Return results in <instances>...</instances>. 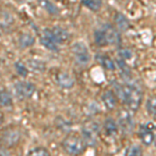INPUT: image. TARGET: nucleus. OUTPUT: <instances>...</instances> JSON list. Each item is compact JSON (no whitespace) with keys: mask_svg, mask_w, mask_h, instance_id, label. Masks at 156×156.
Masks as SVG:
<instances>
[{"mask_svg":"<svg viewBox=\"0 0 156 156\" xmlns=\"http://www.w3.org/2000/svg\"><path fill=\"white\" fill-rule=\"evenodd\" d=\"M15 69H16L17 73L22 77H26L28 75V69L25 66L23 62H15Z\"/></svg>","mask_w":156,"mask_h":156,"instance_id":"4be33fe9","label":"nucleus"},{"mask_svg":"<svg viewBox=\"0 0 156 156\" xmlns=\"http://www.w3.org/2000/svg\"><path fill=\"white\" fill-rule=\"evenodd\" d=\"M39 3L41 7L45 9L47 12H49L50 15H57L58 14V9L56 5H54L52 2H50L49 0H39Z\"/></svg>","mask_w":156,"mask_h":156,"instance_id":"a211bd4d","label":"nucleus"},{"mask_svg":"<svg viewBox=\"0 0 156 156\" xmlns=\"http://www.w3.org/2000/svg\"><path fill=\"white\" fill-rule=\"evenodd\" d=\"M0 105L3 107H9L12 105V98L6 90H0Z\"/></svg>","mask_w":156,"mask_h":156,"instance_id":"f3484780","label":"nucleus"},{"mask_svg":"<svg viewBox=\"0 0 156 156\" xmlns=\"http://www.w3.org/2000/svg\"><path fill=\"white\" fill-rule=\"evenodd\" d=\"M147 109L150 115H156V98L153 97L148 100L147 102Z\"/></svg>","mask_w":156,"mask_h":156,"instance_id":"393cba45","label":"nucleus"},{"mask_svg":"<svg viewBox=\"0 0 156 156\" xmlns=\"http://www.w3.org/2000/svg\"><path fill=\"white\" fill-rule=\"evenodd\" d=\"M128 85V95L126 104L130 106L132 109H137L142 102V92L136 85L132 83H127Z\"/></svg>","mask_w":156,"mask_h":156,"instance_id":"7ed1b4c3","label":"nucleus"},{"mask_svg":"<svg viewBox=\"0 0 156 156\" xmlns=\"http://www.w3.org/2000/svg\"><path fill=\"white\" fill-rule=\"evenodd\" d=\"M104 128L106 130L107 134L114 135L118 132V126L117 123L115 122V120L112 119H107L104 123Z\"/></svg>","mask_w":156,"mask_h":156,"instance_id":"aec40b11","label":"nucleus"},{"mask_svg":"<svg viewBox=\"0 0 156 156\" xmlns=\"http://www.w3.org/2000/svg\"><path fill=\"white\" fill-rule=\"evenodd\" d=\"M118 53H119V56L121 57V58L124 59V60L130 59L132 57V55H133V53L131 52V50H129V49H127V48L120 49Z\"/></svg>","mask_w":156,"mask_h":156,"instance_id":"bb28decb","label":"nucleus"},{"mask_svg":"<svg viewBox=\"0 0 156 156\" xmlns=\"http://www.w3.org/2000/svg\"><path fill=\"white\" fill-rule=\"evenodd\" d=\"M115 24H117L118 28L121 29L122 31H126V30L129 28V26H130L128 19L123 14H121V12H118V14H115Z\"/></svg>","mask_w":156,"mask_h":156,"instance_id":"2eb2a0df","label":"nucleus"},{"mask_svg":"<svg viewBox=\"0 0 156 156\" xmlns=\"http://www.w3.org/2000/svg\"><path fill=\"white\" fill-rule=\"evenodd\" d=\"M99 132V126L95 122H89L84 125L82 129V135H83L84 143L89 145H93L96 142V136Z\"/></svg>","mask_w":156,"mask_h":156,"instance_id":"39448f33","label":"nucleus"},{"mask_svg":"<svg viewBox=\"0 0 156 156\" xmlns=\"http://www.w3.org/2000/svg\"><path fill=\"white\" fill-rule=\"evenodd\" d=\"M41 44L51 51H58V44L55 41V37L52 34L51 29H45L41 37Z\"/></svg>","mask_w":156,"mask_h":156,"instance_id":"6e6552de","label":"nucleus"},{"mask_svg":"<svg viewBox=\"0 0 156 156\" xmlns=\"http://www.w3.org/2000/svg\"><path fill=\"white\" fill-rule=\"evenodd\" d=\"M20 133L17 130H7L2 135V142L6 147H14L19 143Z\"/></svg>","mask_w":156,"mask_h":156,"instance_id":"1a4fd4ad","label":"nucleus"},{"mask_svg":"<svg viewBox=\"0 0 156 156\" xmlns=\"http://www.w3.org/2000/svg\"><path fill=\"white\" fill-rule=\"evenodd\" d=\"M15 92L20 99H28L36 93V85L28 81L18 82L15 85Z\"/></svg>","mask_w":156,"mask_h":156,"instance_id":"20e7f679","label":"nucleus"},{"mask_svg":"<svg viewBox=\"0 0 156 156\" xmlns=\"http://www.w3.org/2000/svg\"><path fill=\"white\" fill-rule=\"evenodd\" d=\"M142 153H143L142 149L140 147H137V146H131L126 151V154L129 156H140L142 155Z\"/></svg>","mask_w":156,"mask_h":156,"instance_id":"a878e982","label":"nucleus"},{"mask_svg":"<svg viewBox=\"0 0 156 156\" xmlns=\"http://www.w3.org/2000/svg\"><path fill=\"white\" fill-rule=\"evenodd\" d=\"M119 125L120 128L125 134H129L134 128V121L132 115L127 110H122L119 115Z\"/></svg>","mask_w":156,"mask_h":156,"instance_id":"423d86ee","label":"nucleus"},{"mask_svg":"<svg viewBox=\"0 0 156 156\" xmlns=\"http://www.w3.org/2000/svg\"><path fill=\"white\" fill-rule=\"evenodd\" d=\"M28 67L34 72L37 73H43L45 71V64L41 62V60H37V59H29Z\"/></svg>","mask_w":156,"mask_h":156,"instance_id":"6ab92c4d","label":"nucleus"},{"mask_svg":"<svg viewBox=\"0 0 156 156\" xmlns=\"http://www.w3.org/2000/svg\"><path fill=\"white\" fill-rule=\"evenodd\" d=\"M56 81L60 87L62 89H72L74 87V78L69 73L60 72L56 75Z\"/></svg>","mask_w":156,"mask_h":156,"instance_id":"9d476101","label":"nucleus"},{"mask_svg":"<svg viewBox=\"0 0 156 156\" xmlns=\"http://www.w3.org/2000/svg\"><path fill=\"white\" fill-rule=\"evenodd\" d=\"M81 2L92 11H98L101 7V0H81Z\"/></svg>","mask_w":156,"mask_h":156,"instance_id":"412c9836","label":"nucleus"},{"mask_svg":"<svg viewBox=\"0 0 156 156\" xmlns=\"http://www.w3.org/2000/svg\"><path fill=\"white\" fill-rule=\"evenodd\" d=\"M102 101L104 103L105 107L108 109H112L117 105V97L115 94L112 90H106L104 94L102 95Z\"/></svg>","mask_w":156,"mask_h":156,"instance_id":"ddd939ff","label":"nucleus"},{"mask_svg":"<svg viewBox=\"0 0 156 156\" xmlns=\"http://www.w3.org/2000/svg\"><path fill=\"white\" fill-rule=\"evenodd\" d=\"M101 30L105 37V41L107 45H118L121 42V37L118 30L109 24H105L102 26Z\"/></svg>","mask_w":156,"mask_h":156,"instance_id":"0eeeda50","label":"nucleus"},{"mask_svg":"<svg viewBox=\"0 0 156 156\" xmlns=\"http://www.w3.org/2000/svg\"><path fill=\"white\" fill-rule=\"evenodd\" d=\"M71 50H72L73 56H74V58L78 65L85 66V65L89 64L90 56L85 44H83L82 42H76L72 45Z\"/></svg>","mask_w":156,"mask_h":156,"instance_id":"f257e3e1","label":"nucleus"},{"mask_svg":"<svg viewBox=\"0 0 156 156\" xmlns=\"http://www.w3.org/2000/svg\"><path fill=\"white\" fill-rule=\"evenodd\" d=\"M84 140L78 136H68L62 142V148L67 153L71 155H78L84 149Z\"/></svg>","mask_w":156,"mask_h":156,"instance_id":"f03ea898","label":"nucleus"},{"mask_svg":"<svg viewBox=\"0 0 156 156\" xmlns=\"http://www.w3.org/2000/svg\"><path fill=\"white\" fill-rule=\"evenodd\" d=\"M28 155H34V156H47L50 155L49 151L43 147H37L34 149H31L28 151Z\"/></svg>","mask_w":156,"mask_h":156,"instance_id":"b1692460","label":"nucleus"},{"mask_svg":"<svg viewBox=\"0 0 156 156\" xmlns=\"http://www.w3.org/2000/svg\"><path fill=\"white\" fill-rule=\"evenodd\" d=\"M34 42H36L34 37L30 34H22L19 37V44L21 48H27V47L32 46Z\"/></svg>","mask_w":156,"mask_h":156,"instance_id":"dca6fc26","label":"nucleus"},{"mask_svg":"<svg viewBox=\"0 0 156 156\" xmlns=\"http://www.w3.org/2000/svg\"><path fill=\"white\" fill-rule=\"evenodd\" d=\"M96 59L100 62L102 67H104L106 70H115V64L114 62L110 57H108L107 55H103V54H98L96 56Z\"/></svg>","mask_w":156,"mask_h":156,"instance_id":"4468645a","label":"nucleus"},{"mask_svg":"<svg viewBox=\"0 0 156 156\" xmlns=\"http://www.w3.org/2000/svg\"><path fill=\"white\" fill-rule=\"evenodd\" d=\"M95 42H96V44L99 45V46H105V45H107L106 41H105V37H104V34H103V31L101 30V28L95 31Z\"/></svg>","mask_w":156,"mask_h":156,"instance_id":"5701e85b","label":"nucleus"},{"mask_svg":"<svg viewBox=\"0 0 156 156\" xmlns=\"http://www.w3.org/2000/svg\"><path fill=\"white\" fill-rule=\"evenodd\" d=\"M140 140H142L143 144H145L146 146L151 145L153 143V140H154V134H153L152 130L150 129V125L140 126Z\"/></svg>","mask_w":156,"mask_h":156,"instance_id":"9b49d317","label":"nucleus"},{"mask_svg":"<svg viewBox=\"0 0 156 156\" xmlns=\"http://www.w3.org/2000/svg\"><path fill=\"white\" fill-rule=\"evenodd\" d=\"M52 34L55 37V41L57 42V44H62V43H66L69 40V32L67 31L65 28L62 27L55 26L51 29Z\"/></svg>","mask_w":156,"mask_h":156,"instance_id":"f8f14e48","label":"nucleus"}]
</instances>
